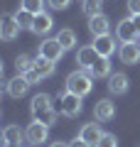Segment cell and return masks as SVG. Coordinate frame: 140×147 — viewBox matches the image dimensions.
<instances>
[{"label": "cell", "mask_w": 140, "mask_h": 147, "mask_svg": "<svg viewBox=\"0 0 140 147\" xmlns=\"http://www.w3.org/2000/svg\"><path fill=\"white\" fill-rule=\"evenodd\" d=\"M67 91H71V93H76V96H88L93 91V76L88 71H84V69H76V71H71L67 76Z\"/></svg>", "instance_id": "1"}, {"label": "cell", "mask_w": 140, "mask_h": 147, "mask_svg": "<svg viewBox=\"0 0 140 147\" xmlns=\"http://www.w3.org/2000/svg\"><path fill=\"white\" fill-rule=\"evenodd\" d=\"M81 96L71 93V91H64L62 96H59V113L67 118H76L79 113H81Z\"/></svg>", "instance_id": "2"}, {"label": "cell", "mask_w": 140, "mask_h": 147, "mask_svg": "<svg viewBox=\"0 0 140 147\" xmlns=\"http://www.w3.org/2000/svg\"><path fill=\"white\" fill-rule=\"evenodd\" d=\"M116 37H118L120 42H138L140 39V30L135 27L133 17H125L116 25Z\"/></svg>", "instance_id": "3"}, {"label": "cell", "mask_w": 140, "mask_h": 147, "mask_svg": "<svg viewBox=\"0 0 140 147\" xmlns=\"http://www.w3.org/2000/svg\"><path fill=\"white\" fill-rule=\"evenodd\" d=\"M64 52L67 49L59 44V39L57 37H52V39H44V42L39 44V57H44V59H49V61H62V57H64Z\"/></svg>", "instance_id": "4"}, {"label": "cell", "mask_w": 140, "mask_h": 147, "mask_svg": "<svg viewBox=\"0 0 140 147\" xmlns=\"http://www.w3.org/2000/svg\"><path fill=\"white\" fill-rule=\"evenodd\" d=\"M25 137L30 140V145H42V142H47V137H49V125H44V123H39V120L32 118V123L25 130Z\"/></svg>", "instance_id": "5"}, {"label": "cell", "mask_w": 140, "mask_h": 147, "mask_svg": "<svg viewBox=\"0 0 140 147\" xmlns=\"http://www.w3.org/2000/svg\"><path fill=\"white\" fill-rule=\"evenodd\" d=\"M101 59V54L93 49V44H86V47H79V52H76V64H79V69H84V71H91L93 69V64Z\"/></svg>", "instance_id": "6"}, {"label": "cell", "mask_w": 140, "mask_h": 147, "mask_svg": "<svg viewBox=\"0 0 140 147\" xmlns=\"http://www.w3.org/2000/svg\"><path fill=\"white\" fill-rule=\"evenodd\" d=\"M30 81H27V76L25 74H17V76H12L10 81H5V91H7V96H12V98H22V96L30 91Z\"/></svg>", "instance_id": "7"}, {"label": "cell", "mask_w": 140, "mask_h": 147, "mask_svg": "<svg viewBox=\"0 0 140 147\" xmlns=\"http://www.w3.org/2000/svg\"><path fill=\"white\" fill-rule=\"evenodd\" d=\"M93 115H96V120L99 123H108L116 118V103L111 98H99L96 100V105H93Z\"/></svg>", "instance_id": "8"}, {"label": "cell", "mask_w": 140, "mask_h": 147, "mask_svg": "<svg viewBox=\"0 0 140 147\" xmlns=\"http://www.w3.org/2000/svg\"><path fill=\"white\" fill-rule=\"evenodd\" d=\"M118 57L123 64H128V66H135V64L140 61V42H123L118 49Z\"/></svg>", "instance_id": "9"}, {"label": "cell", "mask_w": 140, "mask_h": 147, "mask_svg": "<svg viewBox=\"0 0 140 147\" xmlns=\"http://www.w3.org/2000/svg\"><path fill=\"white\" fill-rule=\"evenodd\" d=\"M3 142L15 145V147H27V145H30V140L25 137V132H22L17 125H7L5 130H3Z\"/></svg>", "instance_id": "10"}, {"label": "cell", "mask_w": 140, "mask_h": 147, "mask_svg": "<svg viewBox=\"0 0 140 147\" xmlns=\"http://www.w3.org/2000/svg\"><path fill=\"white\" fill-rule=\"evenodd\" d=\"M116 39L118 37H111V34H99V37H93V49L101 54V57H111V54L116 52Z\"/></svg>", "instance_id": "11"}, {"label": "cell", "mask_w": 140, "mask_h": 147, "mask_svg": "<svg viewBox=\"0 0 140 147\" xmlns=\"http://www.w3.org/2000/svg\"><path fill=\"white\" fill-rule=\"evenodd\" d=\"M79 137H81L84 142H88L91 147H96V145H99V140L103 137V130H101L99 123H86V125L79 130Z\"/></svg>", "instance_id": "12"}, {"label": "cell", "mask_w": 140, "mask_h": 147, "mask_svg": "<svg viewBox=\"0 0 140 147\" xmlns=\"http://www.w3.org/2000/svg\"><path fill=\"white\" fill-rule=\"evenodd\" d=\"M128 88H130V79L125 76L123 71L111 74V76H108V91H111V93L123 96V93H128Z\"/></svg>", "instance_id": "13"}, {"label": "cell", "mask_w": 140, "mask_h": 147, "mask_svg": "<svg viewBox=\"0 0 140 147\" xmlns=\"http://www.w3.org/2000/svg\"><path fill=\"white\" fill-rule=\"evenodd\" d=\"M88 30H91L93 37H99V34H108L111 32V20L101 12V15H93L88 17Z\"/></svg>", "instance_id": "14"}, {"label": "cell", "mask_w": 140, "mask_h": 147, "mask_svg": "<svg viewBox=\"0 0 140 147\" xmlns=\"http://www.w3.org/2000/svg\"><path fill=\"white\" fill-rule=\"evenodd\" d=\"M52 25H54L52 15H49V12H39V15H35V22H32V30H30V32L44 37V34H49V32H52Z\"/></svg>", "instance_id": "15"}, {"label": "cell", "mask_w": 140, "mask_h": 147, "mask_svg": "<svg viewBox=\"0 0 140 147\" xmlns=\"http://www.w3.org/2000/svg\"><path fill=\"white\" fill-rule=\"evenodd\" d=\"M17 34H20V25L15 22V17H3V22H0V37L5 39V42H12V39H17Z\"/></svg>", "instance_id": "16"}, {"label": "cell", "mask_w": 140, "mask_h": 147, "mask_svg": "<svg viewBox=\"0 0 140 147\" xmlns=\"http://www.w3.org/2000/svg\"><path fill=\"white\" fill-rule=\"evenodd\" d=\"M111 69H113V66H111V57H101L99 61L93 64V69H91L88 74H91L93 79H108L111 74H113Z\"/></svg>", "instance_id": "17"}, {"label": "cell", "mask_w": 140, "mask_h": 147, "mask_svg": "<svg viewBox=\"0 0 140 147\" xmlns=\"http://www.w3.org/2000/svg\"><path fill=\"white\" fill-rule=\"evenodd\" d=\"M57 39H59V44H62L67 52H71V49H76V32L74 30H69V27H64V30H59V34H57Z\"/></svg>", "instance_id": "18"}, {"label": "cell", "mask_w": 140, "mask_h": 147, "mask_svg": "<svg viewBox=\"0 0 140 147\" xmlns=\"http://www.w3.org/2000/svg\"><path fill=\"white\" fill-rule=\"evenodd\" d=\"M52 108V98L47 93H37L35 98H32L30 103V110H32V115H37V113H42V110H49Z\"/></svg>", "instance_id": "19"}, {"label": "cell", "mask_w": 140, "mask_h": 147, "mask_svg": "<svg viewBox=\"0 0 140 147\" xmlns=\"http://www.w3.org/2000/svg\"><path fill=\"white\" fill-rule=\"evenodd\" d=\"M12 17H15V22L20 25V30H32V22H35V15H32L30 10H25L22 5L17 7V12H15Z\"/></svg>", "instance_id": "20"}, {"label": "cell", "mask_w": 140, "mask_h": 147, "mask_svg": "<svg viewBox=\"0 0 140 147\" xmlns=\"http://www.w3.org/2000/svg\"><path fill=\"white\" fill-rule=\"evenodd\" d=\"M35 71L39 74L42 79H49L54 74V61H49V59H44V57H37L35 59Z\"/></svg>", "instance_id": "21"}, {"label": "cell", "mask_w": 140, "mask_h": 147, "mask_svg": "<svg viewBox=\"0 0 140 147\" xmlns=\"http://www.w3.org/2000/svg\"><path fill=\"white\" fill-rule=\"evenodd\" d=\"M84 15L93 17V15H101V7H103V0H84Z\"/></svg>", "instance_id": "22"}, {"label": "cell", "mask_w": 140, "mask_h": 147, "mask_svg": "<svg viewBox=\"0 0 140 147\" xmlns=\"http://www.w3.org/2000/svg\"><path fill=\"white\" fill-rule=\"evenodd\" d=\"M15 69H17V74H27V71L35 69V61H32L27 54H20V57L15 59Z\"/></svg>", "instance_id": "23"}, {"label": "cell", "mask_w": 140, "mask_h": 147, "mask_svg": "<svg viewBox=\"0 0 140 147\" xmlns=\"http://www.w3.org/2000/svg\"><path fill=\"white\" fill-rule=\"evenodd\" d=\"M35 120H39V123H44V125H49L52 127L54 123H57V110L54 108H49V110H42V113H37V115H32Z\"/></svg>", "instance_id": "24"}, {"label": "cell", "mask_w": 140, "mask_h": 147, "mask_svg": "<svg viewBox=\"0 0 140 147\" xmlns=\"http://www.w3.org/2000/svg\"><path fill=\"white\" fill-rule=\"evenodd\" d=\"M25 10H30L32 15H39V12H44V0H22L20 3Z\"/></svg>", "instance_id": "25"}, {"label": "cell", "mask_w": 140, "mask_h": 147, "mask_svg": "<svg viewBox=\"0 0 140 147\" xmlns=\"http://www.w3.org/2000/svg\"><path fill=\"white\" fill-rule=\"evenodd\" d=\"M96 147H118V137L111 135V132H103V137L99 140V145Z\"/></svg>", "instance_id": "26"}, {"label": "cell", "mask_w": 140, "mask_h": 147, "mask_svg": "<svg viewBox=\"0 0 140 147\" xmlns=\"http://www.w3.org/2000/svg\"><path fill=\"white\" fill-rule=\"evenodd\" d=\"M47 3H49V7H52V10H67L71 0H47Z\"/></svg>", "instance_id": "27"}, {"label": "cell", "mask_w": 140, "mask_h": 147, "mask_svg": "<svg viewBox=\"0 0 140 147\" xmlns=\"http://www.w3.org/2000/svg\"><path fill=\"white\" fill-rule=\"evenodd\" d=\"M128 12L130 15H140V0H128Z\"/></svg>", "instance_id": "28"}, {"label": "cell", "mask_w": 140, "mask_h": 147, "mask_svg": "<svg viewBox=\"0 0 140 147\" xmlns=\"http://www.w3.org/2000/svg\"><path fill=\"white\" fill-rule=\"evenodd\" d=\"M25 76H27V81H30V84H32V86H35V84H39V81H42V76H39V74H37V71H35V69H32V71H27V74H25Z\"/></svg>", "instance_id": "29"}, {"label": "cell", "mask_w": 140, "mask_h": 147, "mask_svg": "<svg viewBox=\"0 0 140 147\" xmlns=\"http://www.w3.org/2000/svg\"><path fill=\"white\" fill-rule=\"evenodd\" d=\"M69 147H91V145H88V142H84L81 137H76V140H71V142H69Z\"/></svg>", "instance_id": "30"}, {"label": "cell", "mask_w": 140, "mask_h": 147, "mask_svg": "<svg viewBox=\"0 0 140 147\" xmlns=\"http://www.w3.org/2000/svg\"><path fill=\"white\" fill-rule=\"evenodd\" d=\"M49 147H69V145H67V142H59V140H57V142H52Z\"/></svg>", "instance_id": "31"}, {"label": "cell", "mask_w": 140, "mask_h": 147, "mask_svg": "<svg viewBox=\"0 0 140 147\" xmlns=\"http://www.w3.org/2000/svg\"><path fill=\"white\" fill-rule=\"evenodd\" d=\"M130 17H133V22H135V27H138V30H140V15H130Z\"/></svg>", "instance_id": "32"}, {"label": "cell", "mask_w": 140, "mask_h": 147, "mask_svg": "<svg viewBox=\"0 0 140 147\" xmlns=\"http://www.w3.org/2000/svg\"><path fill=\"white\" fill-rule=\"evenodd\" d=\"M138 42H140V39H138Z\"/></svg>", "instance_id": "33"}]
</instances>
